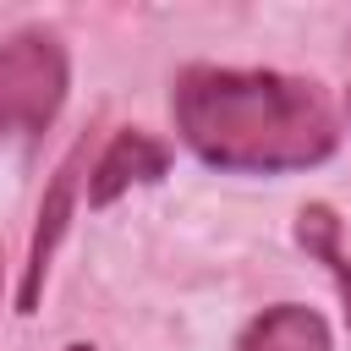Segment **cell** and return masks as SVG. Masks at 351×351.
Masks as SVG:
<instances>
[{
  "label": "cell",
  "instance_id": "obj_1",
  "mask_svg": "<svg viewBox=\"0 0 351 351\" xmlns=\"http://www.w3.org/2000/svg\"><path fill=\"white\" fill-rule=\"evenodd\" d=\"M181 143L225 176L313 170L340 148L324 82L274 66H186L170 82Z\"/></svg>",
  "mask_w": 351,
  "mask_h": 351
},
{
  "label": "cell",
  "instance_id": "obj_2",
  "mask_svg": "<svg viewBox=\"0 0 351 351\" xmlns=\"http://www.w3.org/2000/svg\"><path fill=\"white\" fill-rule=\"evenodd\" d=\"M71 88V55L49 27H16L0 38V143H38Z\"/></svg>",
  "mask_w": 351,
  "mask_h": 351
},
{
  "label": "cell",
  "instance_id": "obj_3",
  "mask_svg": "<svg viewBox=\"0 0 351 351\" xmlns=\"http://www.w3.org/2000/svg\"><path fill=\"white\" fill-rule=\"evenodd\" d=\"M82 165H88V143H71L66 159L55 165L49 186H44V203H38V219H33V241H27V263H22V291H16V313H38V296H44V274H49V258L71 225V208H77V181H82Z\"/></svg>",
  "mask_w": 351,
  "mask_h": 351
},
{
  "label": "cell",
  "instance_id": "obj_4",
  "mask_svg": "<svg viewBox=\"0 0 351 351\" xmlns=\"http://www.w3.org/2000/svg\"><path fill=\"white\" fill-rule=\"evenodd\" d=\"M165 170H170V148L143 126H121L88 170V208H110L121 192L165 181Z\"/></svg>",
  "mask_w": 351,
  "mask_h": 351
},
{
  "label": "cell",
  "instance_id": "obj_5",
  "mask_svg": "<svg viewBox=\"0 0 351 351\" xmlns=\"http://www.w3.org/2000/svg\"><path fill=\"white\" fill-rule=\"evenodd\" d=\"M230 351H335V335H329V324H324L318 307H307V302H274V307H263L236 335Z\"/></svg>",
  "mask_w": 351,
  "mask_h": 351
},
{
  "label": "cell",
  "instance_id": "obj_6",
  "mask_svg": "<svg viewBox=\"0 0 351 351\" xmlns=\"http://www.w3.org/2000/svg\"><path fill=\"white\" fill-rule=\"evenodd\" d=\"M296 247H302L307 258H318V263L335 274L340 307H346V329H351V258L340 252V219H335L329 203H307V208L296 214Z\"/></svg>",
  "mask_w": 351,
  "mask_h": 351
},
{
  "label": "cell",
  "instance_id": "obj_7",
  "mask_svg": "<svg viewBox=\"0 0 351 351\" xmlns=\"http://www.w3.org/2000/svg\"><path fill=\"white\" fill-rule=\"evenodd\" d=\"M66 351H99V346H88V340H71V346H66Z\"/></svg>",
  "mask_w": 351,
  "mask_h": 351
},
{
  "label": "cell",
  "instance_id": "obj_8",
  "mask_svg": "<svg viewBox=\"0 0 351 351\" xmlns=\"http://www.w3.org/2000/svg\"><path fill=\"white\" fill-rule=\"evenodd\" d=\"M0 296H5V258H0Z\"/></svg>",
  "mask_w": 351,
  "mask_h": 351
}]
</instances>
